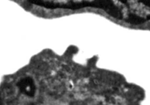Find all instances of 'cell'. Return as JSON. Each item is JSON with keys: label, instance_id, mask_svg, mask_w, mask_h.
<instances>
[]
</instances>
